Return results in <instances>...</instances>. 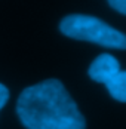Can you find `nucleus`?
<instances>
[{
	"label": "nucleus",
	"mask_w": 126,
	"mask_h": 129,
	"mask_svg": "<svg viewBox=\"0 0 126 129\" xmlns=\"http://www.w3.org/2000/svg\"><path fill=\"white\" fill-rule=\"evenodd\" d=\"M16 113L27 129H85L77 104L56 79L25 88L16 101Z\"/></svg>",
	"instance_id": "f257e3e1"
},
{
	"label": "nucleus",
	"mask_w": 126,
	"mask_h": 129,
	"mask_svg": "<svg viewBox=\"0 0 126 129\" xmlns=\"http://www.w3.org/2000/svg\"><path fill=\"white\" fill-rule=\"evenodd\" d=\"M59 30L64 36L76 40H85L111 49H126V34L90 15H68L61 21Z\"/></svg>",
	"instance_id": "f03ea898"
},
{
	"label": "nucleus",
	"mask_w": 126,
	"mask_h": 129,
	"mask_svg": "<svg viewBox=\"0 0 126 129\" xmlns=\"http://www.w3.org/2000/svg\"><path fill=\"white\" fill-rule=\"evenodd\" d=\"M119 70H120V64L113 55L101 53L98 58L93 59V62L89 67L88 73H89V77L92 80L105 85Z\"/></svg>",
	"instance_id": "7ed1b4c3"
},
{
	"label": "nucleus",
	"mask_w": 126,
	"mask_h": 129,
	"mask_svg": "<svg viewBox=\"0 0 126 129\" xmlns=\"http://www.w3.org/2000/svg\"><path fill=\"white\" fill-rule=\"evenodd\" d=\"M107 90L114 100L126 103V70H119L107 83Z\"/></svg>",
	"instance_id": "20e7f679"
},
{
	"label": "nucleus",
	"mask_w": 126,
	"mask_h": 129,
	"mask_svg": "<svg viewBox=\"0 0 126 129\" xmlns=\"http://www.w3.org/2000/svg\"><path fill=\"white\" fill-rule=\"evenodd\" d=\"M107 2H108V5L113 9H116L117 12L126 15V0H107Z\"/></svg>",
	"instance_id": "39448f33"
},
{
	"label": "nucleus",
	"mask_w": 126,
	"mask_h": 129,
	"mask_svg": "<svg viewBox=\"0 0 126 129\" xmlns=\"http://www.w3.org/2000/svg\"><path fill=\"white\" fill-rule=\"evenodd\" d=\"M8 100H9V89L3 83H0V110L6 105Z\"/></svg>",
	"instance_id": "423d86ee"
}]
</instances>
